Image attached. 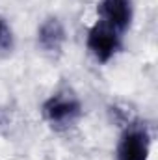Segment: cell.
I'll return each instance as SVG.
<instances>
[{"label":"cell","mask_w":158,"mask_h":160,"mask_svg":"<svg viewBox=\"0 0 158 160\" xmlns=\"http://www.w3.org/2000/svg\"><path fill=\"white\" fill-rule=\"evenodd\" d=\"M41 114L54 130H67L80 119L82 104L73 93L56 91L43 102Z\"/></svg>","instance_id":"1"},{"label":"cell","mask_w":158,"mask_h":160,"mask_svg":"<svg viewBox=\"0 0 158 160\" xmlns=\"http://www.w3.org/2000/svg\"><path fill=\"white\" fill-rule=\"evenodd\" d=\"M121 36L112 26L97 21L87 32V48L99 63H108L121 50Z\"/></svg>","instance_id":"2"},{"label":"cell","mask_w":158,"mask_h":160,"mask_svg":"<svg viewBox=\"0 0 158 160\" xmlns=\"http://www.w3.org/2000/svg\"><path fill=\"white\" fill-rule=\"evenodd\" d=\"M151 136L145 125H128L117 143V160H147Z\"/></svg>","instance_id":"3"},{"label":"cell","mask_w":158,"mask_h":160,"mask_svg":"<svg viewBox=\"0 0 158 160\" xmlns=\"http://www.w3.org/2000/svg\"><path fill=\"white\" fill-rule=\"evenodd\" d=\"M97 15H99L97 21L123 34L132 22V2L130 0H101L97 6Z\"/></svg>","instance_id":"4"},{"label":"cell","mask_w":158,"mask_h":160,"mask_svg":"<svg viewBox=\"0 0 158 160\" xmlns=\"http://www.w3.org/2000/svg\"><path fill=\"white\" fill-rule=\"evenodd\" d=\"M37 43L48 54H60L65 43V28L56 17H48L39 26L37 32Z\"/></svg>","instance_id":"5"},{"label":"cell","mask_w":158,"mask_h":160,"mask_svg":"<svg viewBox=\"0 0 158 160\" xmlns=\"http://www.w3.org/2000/svg\"><path fill=\"white\" fill-rule=\"evenodd\" d=\"M13 50V30L9 22L0 17V56H6Z\"/></svg>","instance_id":"6"}]
</instances>
